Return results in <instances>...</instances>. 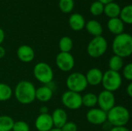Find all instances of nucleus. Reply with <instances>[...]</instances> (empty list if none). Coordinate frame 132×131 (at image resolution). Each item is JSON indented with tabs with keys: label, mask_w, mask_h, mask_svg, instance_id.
<instances>
[{
	"label": "nucleus",
	"mask_w": 132,
	"mask_h": 131,
	"mask_svg": "<svg viewBox=\"0 0 132 131\" xmlns=\"http://www.w3.org/2000/svg\"><path fill=\"white\" fill-rule=\"evenodd\" d=\"M114 55L123 58L128 57L132 53V37L128 33H121L115 36L112 42Z\"/></svg>",
	"instance_id": "1"
},
{
	"label": "nucleus",
	"mask_w": 132,
	"mask_h": 131,
	"mask_svg": "<svg viewBox=\"0 0 132 131\" xmlns=\"http://www.w3.org/2000/svg\"><path fill=\"white\" fill-rule=\"evenodd\" d=\"M15 97L19 103L29 104L36 100V88L29 81H20L15 88Z\"/></svg>",
	"instance_id": "2"
},
{
	"label": "nucleus",
	"mask_w": 132,
	"mask_h": 131,
	"mask_svg": "<svg viewBox=\"0 0 132 131\" xmlns=\"http://www.w3.org/2000/svg\"><path fill=\"white\" fill-rule=\"evenodd\" d=\"M129 120V110L121 105L114 106L107 113V120L112 127H125Z\"/></svg>",
	"instance_id": "3"
},
{
	"label": "nucleus",
	"mask_w": 132,
	"mask_h": 131,
	"mask_svg": "<svg viewBox=\"0 0 132 131\" xmlns=\"http://www.w3.org/2000/svg\"><path fill=\"white\" fill-rule=\"evenodd\" d=\"M101 83L103 87L104 88V90L113 93L120 89L122 84V77L119 72L108 69L103 73Z\"/></svg>",
	"instance_id": "4"
},
{
	"label": "nucleus",
	"mask_w": 132,
	"mask_h": 131,
	"mask_svg": "<svg viewBox=\"0 0 132 131\" xmlns=\"http://www.w3.org/2000/svg\"><path fill=\"white\" fill-rule=\"evenodd\" d=\"M66 85L68 90L78 93L84 91L88 86L85 75L80 73H73L69 75L66 80Z\"/></svg>",
	"instance_id": "5"
},
{
	"label": "nucleus",
	"mask_w": 132,
	"mask_h": 131,
	"mask_svg": "<svg viewBox=\"0 0 132 131\" xmlns=\"http://www.w3.org/2000/svg\"><path fill=\"white\" fill-rule=\"evenodd\" d=\"M108 49V42L102 36L94 37L88 44L87 52L92 58H99L102 56Z\"/></svg>",
	"instance_id": "6"
},
{
	"label": "nucleus",
	"mask_w": 132,
	"mask_h": 131,
	"mask_svg": "<svg viewBox=\"0 0 132 131\" xmlns=\"http://www.w3.org/2000/svg\"><path fill=\"white\" fill-rule=\"evenodd\" d=\"M33 75L39 82L46 85L50 83L53 79V71L52 68L49 64L43 62L35 65L33 68Z\"/></svg>",
	"instance_id": "7"
},
{
	"label": "nucleus",
	"mask_w": 132,
	"mask_h": 131,
	"mask_svg": "<svg viewBox=\"0 0 132 131\" xmlns=\"http://www.w3.org/2000/svg\"><path fill=\"white\" fill-rule=\"evenodd\" d=\"M62 103L70 110H78L82 107V96L73 91L67 90L62 95Z\"/></svg>",
	"instance_id": "8"
},
{
	"label": "nucleus",
	"mask_w": 132,
	"mask_h": 131,
	"mask_svg": "<svg viewBox=\"0 0 132 131\" xmlns=\"http://www.w3.org/2000/svg\"><path fill=\"white\" fill-rule=\"evenodd\" d=\"M56 64L59 69L63 72H69L73 69L75 60L70 53L60 52L56 57Z\"/></svg>",
	"instance_id": "9"
},
{
	"label": "nucleus",
	"mask_w": 132,
	"mask_h": 131,
	"mask_svg": "<svg viewBox=\"0 0 132 131\" xmlns=\"http://www.w3.org/2000/svg\"><path fill=\"white\" fill-rule=\"evenodd\" d=\"M97 104L100 109L108 113L115 106V97L114 93L108 90L101 91L97 96Z\"/></svg>",
	"instance_id": "10"
},
{
	"label": "nucleus",
	"mask_w": 132,
	"mask_h": 131,
	"mask_svg": "<svg viewBox=\"0 0 132 131\" xmlns=\"http://www.w3.org/2000/svg\"><path fill=\"white\" fill-rule=\"evenodd\" d=\"M86 118L93 125H101L107 121V113L100 108H92L87 111Z\"/></svg>",
	"instance_id": "11"
},
{
	"label": "nucleus",
	"mask_w": 132,
	"mask_h": 131,
	"mask_svg": "<svg viewBox=\"0 0 132 131\" xmlns=\"http://www.w3.org/2000/svg\"><path fill=\"white\" fill-rule=\"evenodd\" d=\"M35 127L38 131H50L53 128L51 115L49 113H40L36 119Z\"/></svg>",
	"instance_id": "12"
},
{
	"label": "nucleus",
	"mask_w": 132,
	"mask_h": 131,
	"mask_svg": "<svg viewBox=\"0 0 132 131\" xmlns=\"http://www.w3.org/2000/svg\"><path fill=\"white\" fill-rule=\"evenodd\" d=\"M18 59L22 63H30L35 57V53L33 49L27 45L20 46L16 52Z\"/></svg>",
	"instance_id": "13"
},
{
	"label": "nucleus",
	"mask_w": 132,
	"mask_h": 131,
	"mask_svg": "<svg viewBox=\"0 0 132 131\" xmlns=\"http://www.w3.org/2000/svg\"><path fill=\"white\" fill-rule=\"evenodd\" d=\"M103 72L98 68H92L87 71L85 75L87 82L88 85L97 86L101 83L103 78Z\"/></svg>",
	"instance_id": "14"
},
{
	"label": "nucleus",
	"mask_w": 132,
	"mask_h": 131,
	"mask_svg": "<svg viewBox=\"0 0 132 131\" xmlns=\"http://www.w3.org/2000/svg\"><path fill=\"white\" fill-rule=\"evenodd\" d=\"M51 117H52L53 127H55V128L60 129L67 122V114L66 111L61 108L56 109L53 112Z\"/></svg>",
	"instance_id": "15"
},
{
	"label": "nucleus",
	"mask_w": 132,
	"mask_h": 131,
	"mask_svg": "<svg viewBox=\"0 0 132 131\" xmlns=\"http://www.w3.org/2000/svg\"><path fill=\"white\" fill-rule=\"evenodd\" d=\"M85 19L80 13L72 14L69 19V25L74 31H80L85 27Z\"/></svg>",
	"instance_id": "16"
},
{
	"label": "nucleus",
	"mask_w": 132,
	"mask_h": 131,
	"mask_svg": "<svg viewBox=\"0 0 132 131\" xmlns=\"http://www.w3.org/2000/svg\"><path fill=\"white\" fill-rule=\"evenodd\" d=\"M53 97V90L50 87L47 86H40L36 89V99L39 101L46 103L50 101Z\"/></svg>",
	"instance_id": "17"
},
{
	"label": "nucleus",
	"mask_w": 132,
	"mask_h": 131,
	"mask_svg": "<svg viewBox=\"0 0 132 131\" xmlns=\"http://www.w3.org/2000/svg\"><path fill=\"white\" fill-rule=\"evenodd\" d=\"M108 28L111 33L118 36L119 34L123 33L125 25L124 22L118 17L112 18L110 19L108 22Z\"/></svg>",
	"instance_id": "18"
},
{
	"label": "nucleus",
	"mask_w": 132,
	"mask_h": 131,
	"mask_svg": "<svg viewBox=\"0 0 132 131\" xmlns=\"http://www.w3.org/2000/svg\"><path fill=\"white\" fill-rule=\"evenodd\" d=\"M85 28H86L87 31L94 37L100 36L102 35V32H103L102 25L97 20L92 19V20L88 21L85 24Z\"/></svg>",
	"instance_id": "19"
},
{
	"label": "nucleus",
	"mask_w": 132,
	"mask_h": 131,
	"mask_svg": "<svg viewBox=\"0 0 132 131\" xmlns=\"http://www.w3.org/2000/svg\"><path fill=\"white\" fill-rule=\"evenodd\" d=\"M121 10V8L120 5L118 3L114 2L106 4L104 7V12L110 19L118 17L120 15Z\"/></svg>",
	"instance_id": "20"
},
{
	"label": "nucleus",
	"mask_w": 132,
	"mask_h": 131,
	"mask_svg": "<svg viewBox=\"0 0 132 131\" xmlns=\"http://www.w3.org/2000/svg\"><path fill=\"white\" fill-rule=\"evenodd\" d=\"M109 69L115 72H119L124 67V61L123 59L120 56L114 55L111 56L108 62Z\"/></svg>",
	"instance_id": "21"
},
{
	"label": "nucleus",
	"mask_w": 132,
	"mask_h": 131,
	"mask_svg": "<svg viewBox=\"0 0 132 131\" xmlns=\"http://www.w3.org/2000/svg\"><path fill=\"white\" fill-rule=\"evenodd\" d=\"M97 104V96L93 93H88L82 97V106L92 108Z\"/></svg>",
	"instance_id": "22"
},
{
	"label": "nucleus",
	"mask_w": 132,
	"mask_h": 131,
	"mask_svg": "<svg viewBox=\"0 0 132 131\" xmlns=\"http://www.w3.org/2000/svg\"><path fill=\"white\" fill-rule=\"evenodd\" d=\"M120 19L126 24L132 23V6L131 5H128L121 8L120 12Z\"/></svg>",
	"instance_id": "23"
},
{
	"label": "nucleus",
	"mask_w": 132,
	"mask_h": 131,
	"mask_svg": "<svg viewBox=\"0 0 132 131\" xmlns=\"http://www.w3.org/2000/svg\"><path fill=\"white\" fill-rule=\"evenodd\" d=\"M73 41L71 38L69 36H63L60 39L59 42V48L60 52L63 53H70L71 49H73Z\"/></svg>",
	"instance_id": "24"
},
{
	"label": "nucleus",
	"mask_w": 132,
	"mask_h": 131,
	"mask_svg": "<svg viewBox=\"0 0 132 131\" xmlns=\"http://www.w3.org/2000/svg\"><path fill=\"white\" fill-rule=\"evenodd\" d=\"M14 124L13 119L9 116H0V131H11Z\"/></svg>",
	"instance_id": "25"
},
{
	"label": "nucleus",
	"mask_w": 132,
	"mask_h": 131,
	"mask_svg": "<svg viewBox=\"0 0 132 131\" xmlns=\"http://www.w3.org/2000/svg\"><path fill=\"white\" fill-rule=\"evenodd\" d=\"M12 95V88L5 84L0 83V101H7L9 100Z\"/></svg>",
	"instance_id": "26"
},
{
	"label": "nucleus",
	"mask_w": 132,
	"mask_h": 131,
	"mask_svg": "<svg viewBox=\"0 0 132 131\" xmlns=\"http://www.w3.org/2000/svg\"><path fill=\"white\" fill-rule=\"evenodd\" d=\"M59 7L63 12L69 13L73 9L74 2L73 0H60Z\"/></svg>",
	"instance_id": "27"
},
{
	"label": "nucleus",
	"mask_w": 132,
	"mask_h": 131,
	"mask_svg": "<svg viewBox=\"0 0 132 131\" xmlns=\"http://www.w3.org/2000/svg\"><path fill=\"white\" fill-rule=\"evenodd\" d=\"M104 5H103L101 2L98 1H96L91 4L90 7V12L92 15L97 16L104 13Z\"/></svg>",
	"instance_id": "28"
},
{
	"label": "nucleus",
	"mask_w": 132,
	"mask_h": 131,
	"mask_svg": "<svg viewBox=\"0 0 132 131\" xmlns=\"http://www.w3.org/2000/svg\"><path fill=\"white\" fill-rule=\"evenodd\" d=\"M29 124L25 121H16L14 122L12 131H29Z\"/></svg>",
	"instance_id": "29"
},
{
	"label": "nucleus",
	"mask_w": 132,
	"mask_h": 131,
	"mask_svg": "<svg viewBox=\"0 0 132 131\" xmlns=\"http://www.w3.org/2000/svg\"><path fill=\"white\" fill-rule=\"evenodd\" d=\"M122 70V74L123 76L128 81L132 80V64L128 63L125 66H124Z\"/></svg>",
	"instance_id": "30"
},
{
	"label": "nucleus",
	"mask_w": 132,
	"mask_h": 131,
	"mask_svg": "<svg viewBox=\"0 0 132 131\" xmlns=\"http://www.w3.org/2000/svg\"><path fill=\"white\" fill-rule=\"evenodd\" d=\"M60 130L61 131H77V127L73 122H67Z\"/></svg>",
	"instance_id": "31"
},
{
	"label": "nucleus",
	"mask_w": 132,
	"mask_h": 131,
	"mask_svg": "<svg viewBox=\"0 0 132 131\" xmlns=\"http://www.w3.org/2000/svg\"><path fill=\"white\" fill-rule=\"evenodd\" d=\"M109 131H130L126 127H112Z\"/></svg>",
	"instance_id": "32"
},
{
	"label": "nucleus",
	"mask_w": 132,
	"mask_h": 131,
	"mask_svg": "<svg viewBox=\"0 0 132 131\" xmlns=\"http://www.w3.org/2000/svg\"><path fill=\"white\" fill-rule=\"evenodd\" d=\"M126 92H127V94H128L130 97H132V83H130L128 85L127 89H126Z\"/></svg>",
	"instance_id": "33"
},
{
	"label": "nucleus",
	"mask_w": 132,
	"mask_h": 131,
	"mask_svg": "<svg viewBox=\"0 0 132 131\" xmlns=\"http://www.w3.org/2000/svg\"><path fill=\"white\" fill-rule=\"evenodd\" d=\"M4 39H5V32L2 30V29L0 28V45L2 43Z\"/></svg>",
	"instance_id": "34"
},
{
	"label": "nucleus",
	"mask_w": 132,
	"mask_h": 131,
	"mask_svg": "<svg viewBox=\"0 0 132 131\" xmlns=\"http://www.w3.org/2000/svg\"><path fill=\"white\" fill-rule=\"evenodd\" d=\"M5 55V49L4 47H2L1 45H0V59L3 58Z\"/></svg>",
	"instance_id": "35"
},
{
	"label": "nucleus",
	"mask_w": 132,
	"mask_h": 131,
	"mask_svg": "<svg viewBox=\"0 0 132 131\" xmlns=\"http://www.w3.org/2000/svg\"><path fill=\"white\" fill-rule=\"evenodd\" d=\"M41 113H48V108L46 107H42L39 109Z\"/></svg>",
	"instance_id": "36"
},
{
	"label": "nucleus",
	"mask_w": 132,
	"mask_h": 131,
	"mask_svg": "<svg viewBox=\"0 0 132 131\" xmlns=\"http://www.w3.org/2000/svg\"><path fill=\"white\" fill-rule=\"evenodd\" d=\"M97 1L100 2H101L103 5H106V4H108L110 2H112L114 0H97Z\"/></svg>",
	"instance_id": "37"
},
{
	"label": "nucleus",
	"mask_w": 132,
	"mask_h": 131,
	"mask_svg": "<svg viewBox=\"0 0 132 131\" xmlns=\"http://www.w3.org/2000/svg\"><path fill=\"white\" fill-rule=\"evenodd\" d=\"M50 131H61V130L59 128H52Z\"/></svg>",
	"instance_id": "38"
}]
</instances>
